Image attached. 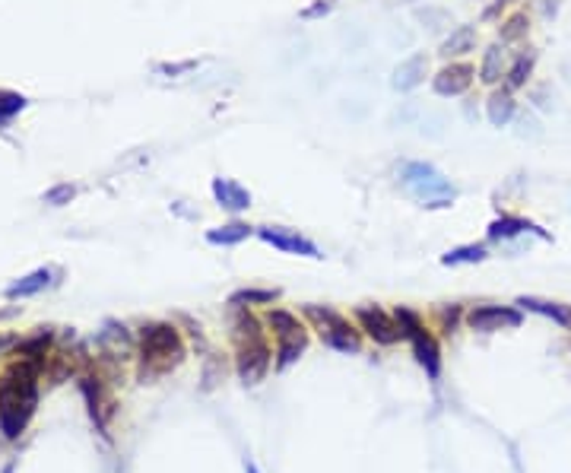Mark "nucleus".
I'll return each instance as SVG.
<instances>
[{
    "mask_svg": "<svg viewBox=\"0 0 571 473\" xmlns=\"http://www.w3.org/2000/svg\"><path fill=\"white\" fill-rule=\"evenodd\" d=\"M45 337L26 343L29 359L16 363L0 381V425H4L7 439H16L22 433V425L35 410V372H39V363L45 356Z\"/></svg>",
    "mask_w": 571,
    "mask_h": 473,
    "instance_id": "obj_1",
    "label": "nucleus"
},
{
    "mask_svg": "<svg viewBox=\"0 0 571 473\" xmlns=\"http://www.w3.org/2000/svg\"><path fill=\"white\" fill-rule=\"evenodd\" d=\"M238 337H242V350H238V375L248 384H258L270 369V350L260 340V330L254 318H242L238 321Z\"/></svg>",
    "mask_w": 571,
    "mask_h": 473,
    "instance_id": "obj_2",
    "label": "nucleus"
},
{
    "mask_svg": "<svg viewBox=\"0 0 571 473\" xmlns=\"http://www.w3.org/2000/svg\"><path fill=\"white\" fill-rule=\"evenodd\" d=\"M403 185L426 206H451V200H454V188L426 162H409L403 169Z\"/></svg>",
    "mask_w": 571,
    "mask_h": 473,
    "instance_id": "obj_3",
    "label": "nucleus"
},
{
    "mask_svg": "<svg viewBox=\"0 0 571 473\" xmlns=\"http://www.w3.org/2000/svg\"><path fill=\"white\" fill-rule=\"evenodd\" d=\"M267 324H270L279 337L277 369H289V365L302 356V350H305V330H302V324L295 321L289 311H279V309L267 315Z\"/></svg>",
    "mask_w": 571,
    "mask_h": 473,
    "instance_id": "obj_4",
    "label": "nucleus"
},
{
    "mask_svg": "<svg viewBox=\"0 0 571 473\" xmlns=\"http://www.w3.org/2000/svg\"><path fill=\"white\" fill-rule=\"evenodd\" d=\"M308 315L321 324V337H324L327 346H333V350H340V353H356V350H359V337H356V330L349 328V324L343 321L337 311L318 309V305H308Z\"/></svg>",
    "mask_w": 571,
    "mask_h": 473,
    "instance_id": "obj_5",
    "label": "nucleus"
},
{
    "mask_svg": "<svg viewBox=\"0 0 571 473\" xmlns=\"http://www.w3.org/2000/svg\"><path fill=\"white\" fill-rule=\"evenodd\" d=\"M181 356V340L171 324H150L143 330V359L150 363H171Z\"/></svg>",
    "mask_w": 571,
    "mask_h": 473,
    "instance_id": "obj_6",
    "label": "nucleus"
},
{
    "mask_svg": "<svg viewBox=\"0 0 571 473\" xmlns=\"http://www.w3.org/2000/svg\"><path fill=\"white\" fill-rule=\"evenodd\" d=\"M258 235L267 241V245L279 248V251L302 254V258H321L318 245H314V241H308L305 235L293 232V229H283V226H264V229H258Z\"/></svg>",
    "mask_w": 571,
    "mask_h": 473,
    "instance_id": "obj_7",
    "label": "nucleus"
},
{
    "mask_svg": "<svg viewBox=\"0 0 571 473\" xmlns=\"http://www.w3.org/2000/svg\"><path fill=\"white\" fill-rule=\"evenodd\" d=\"M356 318H359L362 330L378 343H397L403 337L400 324H397L391 315H384L381 309H359L356 311Z\"/></svg>",
    "mask_w": 571,
    "mask_h": 473,
    "instance_id": "obj_8",
    "label": "nucleus"
},
{
    "mask_svg": "<svg viewBox=\"0 0 571 473\" xmlns=\"http://www.w3.org/2000/svg\"><path fill=\"white\" fill-rule=\"evenodd\" d=\"M470 328L473 330H502V328H517L521 324V311L502 309V305H483V309H473L467 315Z\"/></svg>",
    "mask_w": 571,
    "mask_h": 473,
    "instance_id": "obj_9",
    "label": "nucleus"
},
{
    "mask_svg": "<svg viewBox=\"0 0 571 473\" xmlns=\"http://www.w3.org/2000/svg\"><path fill=\"white\" fill-rule=\"evenodd\" d=\"M473 83V67L470 64H448L435 74L432 86H435L438 96H461V92L470 90Z\"/></svg>",
    "mask_w": 571,
    "mask_h": 473,
    "instance_id": "obj_10",
    "label": "nucleus"
},
{
    "mask_svg": "<svg viewBox=\"0 0 571 473\" xmlns=\"http://www.w3.org/2000/svg\"><path fill=\"white\" fill-rule=\"evenodd\" d=\"M213 197L219 200V206H225V210L232 213L251 206V194L232 179H213Z\"/></svg>",
    "mask_w": 571,
    "mask_h": 473,
    "instance_id": "obj_11",
    "label": "nucleus"
},
{
    "mask_svg": "<svg viewBox=\"0 0 571 473\" xmlns=\"http://www.w3.org/2000/svg\"><path fill=\"white\" fill-rule=\"evenodd\" d=\"M502 76H508V51H505L502 45H489L483 57V67H479V80L496 86Z\"/></svg>",
    "mask_w": 571,
    "mask_h": 473,
    "instance_id": "obj_12",
    "label": "nucleus"
},
{
    "mask_svg": "<svg viewBox=\"0 0 571 473\" xmlns=\"http://www.w3.org/2000/svg\"><path fill=\"white\" fill-rule=\"evenodd\" d=\"M409 340H413V350H416V359H419L422 365H426L428 375H438V369H442V363H438V346L435 340L426 334V330H416V334H409Z\"/></svg>",
    "mask_w": 571,
    "mask_h": 473,
    "instance_id": "obj_13",
    "label": "nucleus"
},
{
    "mask_svg": "<svg viewBox=\"0 0 571 473\" xmlns=\"http://www.w3.org/2000/svg\"><path fill=\"white\" fill-rule=\"evenodd\" d=\"M426 70H428L426 55H413V57H409V61H403L400 67H397V74H394V86H397V90H413V86H419V83H422V76H426Z\"/></svg>",
    "mask_w": 571,
    "mask_h": 473,
    "instance_id": "obj_14",
    "label": "nucleus"
},
{
    "mask_svg": "<svg viewBox=\"0 0 571 473\" xmlns=\"http://www.w3.org/2000/svg\"><path fill=\"white\" fill-rule=\"evenodd\" d=\"M473 48H476V29L473 26H457L454 32L442 41V57L470 55Z\"/></svg>",
    "mask_w": 571,
    "mask_h": 473,
    "instance_id": "obj_15",
    "label": "nucleus"
},
{
    "mask_svg": "<svg viewBox=\"0 0 571 473\" xmlns=\"http://www.w3.org/2000/svg\"><path fill=\"white\" fill-rule=\"evenodd\" d=\"M521 232H537L540 239H549L540 226H533V223H527V220H514V216H502V220H496L489 226V239H496V241L511 239V235H521Z\"/></svg>",
    "mask_w": 571,
    "mask_h": 473,
    "instance_id": "obj_16",
    "label": "nucleus"
},
{
    "mask_svg": "<svg viewBox=\"0 0 571 473\" xmlns=\"http://www.w3.org/2000/svg\"><path fill=\"white\" fill-rule=\"evenodd\" d=\"M511 118H514V96L508 90H496L489 96V121L496 127H505Z\"/></svg>",
    "mask_w": 571,
    "mask_h": 473,
    "instance_id": "obj_17",
    "label": "nucleus"
},
{
    "mask_svg": "<svg viewBox=\"0 0 571 473\" xmlns=\"http://www.w3.org/2000/svg\"><path fill=\"white\" fill-rule=\"evenodd\" d=\"M248 235H251V226H245V223H229V226L210 229L206 241H210V245H238V241H245Z\"/></svg>",
    "mask_w": 571,
    "mask_h": 473,
    "instance_id": "obj_18",
    "label": "nucleus"
},
{
    "mask_svg": "<svg viewBox=\"0 0 571 473\" xmlns=\"http://www.w3.org/2000/svg\"><path fill=\"white\" fill-rule=\"evenodd\" d=\"M517 305H521V309H527V311H537V315L552 318V321H558V324H571V311L562 309V305H556V302H540V299H517Z\"/></svg>",
    "mask_w": 571,
    "mask_h": 473,
    "instance_id": "obj_19",
    "label": "nucleus"
},
{
    "mask_svg": "<svg viewBox=\"0 0 571 473\" xmlns=\"http://www.w3.org/2000/svg\"><path fill=\"white\" fill-rule=\"evenodd\" d=\"M479 261H486L483 245H463V248H454V251L442 254L444 267H457V264H479Z\"/></svg>",
    "mask_w": 571,
    "mask_h": 473,
    "instance_id": "obj_20",
    "label": "nucleus"
},
{
    "mask_svg": "<svg viewBox=\"0 0 571 473\" xmlns=\"http://www.w3.org/2000/svg\"><path fill=\"white\" fill-rule=\"evenodd\" d=\"M527 32H531L527 13H514V16H508V20L502 22V29H498V39H502L505 45H514V41L527 39Z\"/></svg>",
    "mask_w": 571,
    "mask_h": 473,
    "instance_id": "obj_21",
    "label": "nucleus"
},
{
    "mask_svg": "<svg viewBox=\"0 0 571 473\" xmlns=\"http://www.w3.org/2000/svg\"><path fill=\"white\" fill-rule=\"evenodd\" d=\"M533 61H537L533 55H521L514 61V67H508V86H511V90H517V86H523V83L531 80Z\"/></svg>",
    "mask_w": 571,
    "mask_h": 473,
    "instance_id": "obj_22",
    "label": "nucleus"
},
{
    "mask_svg": "<svg viewBox=\"0 0 571 473\" xmlns=\"http://www.w3.org/2000/svg\"><path fill=\"white\" fill-rule=\"evenodd\" d=\"M48 280H51V274L48 270H39V274H32V276H26V280H20L16 286H10V295H32V293H39V289H45L48 286Z\"/></svg>",
    "mask_w": 571,
    "mask_h": 473,
    "instance_id": "obj_23",
    "label": "nucleus"
},
{
    "mask_svg": "<svg viewBox=\"0 0 571 473\" xmlns=\"http://www.w3.org/2000/svg\"><path fill=\"white\" fill-rule=\"evenodd\" d=\"M277 293L270 289H242V293L232 295V305H242V302H273Z\"/></svg>",
    "mask_w": 571,
    "mask_h": 473,
    "instance_id": "obj_24",
    "label": "nucleus"
},
{
    "mask_svg": "<svg viewBox=\"0 0 571 473\" xmlns=\"http://www.w3.org/2000/svg\"><path fill=\"white\" fill-rule=\"evenodd\" d=\"M22 105H26V99L16 96V92H0V121H7L10 115H16Z\"/></svg>",
    "mask_w": 571,
    "mask_h": 473,
    "instance_id": "obj_25",
    "label": "nucleus"
},
{
    "mask_svg": "<svg viewBox=\"0 0 571 473\" xmlns=\"http://www.w3.org/2000/svg\"><path fill=\"white\" fill-rule=\"evenodd\" d=\"M70 194H74V188H57V191H51V194H48V200H55V204H57V200L70 197Z\"/></svg>",
    "mask_w": 571,
    "mask_h": 473,
    "instance_id": "obj_26",
    "label": "nucleus"
},
{
    "mask_svg": "<svg viewBox=\"0 0 571 473\" xmlns=\"http://www.w3.org/2000/svg\"><path fill=\"white\" fill-rule=\"evenodd\" d=\"M558 4H562V0H543V13L552 16V13L558 10Z\"/></svg>",
    "mask_w": 571,
    "mask_h": 473,
    "instance_id": "obj_27",
    "label": "nucleus"
},
{
    "mask_svg": "<svg viewBox=\"0 0 571 473\" xmlns=\"http://www.w3.org/2000/svg\"><path fill=\"white\" fill-rule=\"evenodd\" d=\"M248 473H260V470H258V467H254V464H248Z\"/></svg>",
    "mask_w": 571,
    "mask_h": 473,
    "instance_id": "obj_28",
    "label": "nucleus"
}]
</instances>
